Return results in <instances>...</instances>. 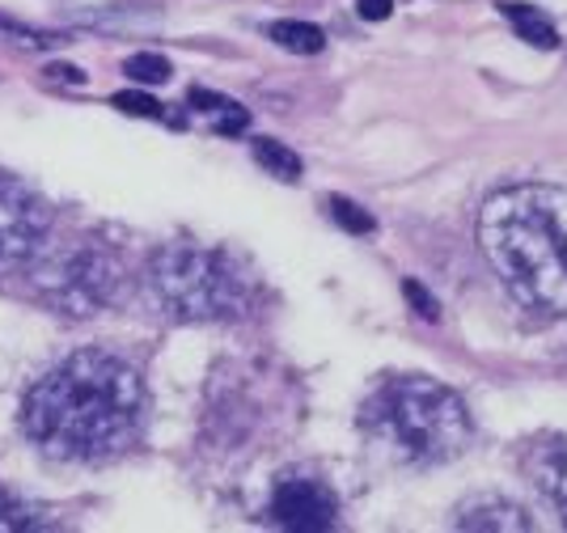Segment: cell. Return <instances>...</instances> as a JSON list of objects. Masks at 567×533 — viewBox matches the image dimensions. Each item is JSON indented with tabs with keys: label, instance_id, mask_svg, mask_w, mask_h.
Wrapping results in <instances>:
<instances>
[{
	"label": "cell",
	"instance_id": "obj_1",
	"mask_svg": "<svg viewBox=\"0 0 567 533\" xmlns=\"http://www.w3.org/2000/svg\"><path fill=\"white\" fill-rule=\"evenodd\" d=\"M144 420V381L123 356L73 351L22 402V432L55 461H102L123 454Z\"/></svg>",
	"mask_w": 567,
	"mask_h": 533
},
{
	"label": "cell",
	"instance_id": "obj_2",
	"mask_svg": "<svg viewBox=\"0 0 567 533\" xmlns=\"http://www.w3.org/2000/svg\"><path fill=\"white\" fill-rule=\"evenodd\" d=\"M479 246L504 289L538 314H567V191L546 183L495 191L479 216Z\"/></svg>",
	"mask_w": 567,
	"mask_h": 533
},
{
	"label": "cell",
	"instance_id": "obj_3",
	"mask_svg": "<svg viewBox=\"0 0 567 533\" xmlns=\"http://www.w3.org/2000/svg\"><path fill=\"white\" fill-rule=\"evenodd\" d=\"M364 432L406 466H440L470 445V411L461 394L433 377H394L378 385L364 411Z\"/></svg>",
	"mask_w": 567,
	"mask_h": 533
},
{
	"label": "cell",
	"instance_id": "obj_4",
	"mask_svg": "<svg viewBox=\"0 0 567 533\" xmlns=\"http://www.w3.org/2000/svg\"><path fill=\"white\" fill-rule=\"evenodd\" d=\"M149 289L170 318L178 322H217L238 318L254 301L250 266L229 250L187 246L174 241L149 266Z\"/></svg>",
	"mask_w": 567,
	"mask_h": 533
},
{
	"label": "cell",
	"instance_id": "obj_5",
	"mask_svg": "<svg viewBox=\"0 0 567 533\" xmlns=\"http://www.w3.org/2000/svg\"><path fill=\"white\" fill-rule=\"evenodd\" d=\"M119 284H123L119 254L89 238L39 246L18 266V293L59 318H94L102 305H110Z\"/></svg>",
	"mask_w": 567,
	"mask_h": 533
},
{
	"label": "cell",
	"instance_id": "obj_6",
	"mask_svg": "<svg viewBox=\"0 0 567 533\" xmlns=\"http://www.w3.org/2000/svg\"><path fill=\"white\" fill-rule=\"evenodd\" d=\"M52 208L18 178H0V271L22 266L47 241Z\"/></svg>",
	"mask_w": 567,
	"mask_h": 533
},
{
	"label": "cell",
	"instance_id": "obj_7",
	"mask_svg": "<svg viewBox=\"0 0 567 533\" xmlns=\"http://www.w3.org/2000/svg\"><path fill=\"white\" fill-rule=\"evenodd\" d=\"M335 516H339L335 496L314 479H284L275 487V496H271V521L280 530L323 533L335 525Z\"/></svg>",
	"mask_w": 567,
	"mask_h": 533
},
{
	"label": "cell",
	"instance_id": "obj_8",
	"mask_svg": "<svg viewBox=\"0 0 567 533\" xmlns=\"http://www.w3.org/2000/svg\"><path fill=\"white\" fill-rule=\"evenodd\" d=\"M525 470H530L534 487L542 491V500L555 508L567 525V436H550V440L534 445Z\"/></svg>",
	"mask_w": 567,
	"mask_h": 533
},
{
	"label": "cell",
	"instance_id": "obj_9",
	"mask_svg": "<svg viewBox=\"0 0 567 533\" xmlns=\"http://www.w3.org/2000/svg\"><path fill=\"white\" fill-rule=\"evenodd\" d=\"M458 530H530V516L509 500L479 496L458 508Z\"/></svg>",
	"mask_w": 567,
	"mask_h": 533
},
{
	"label": "cell",
	"instance_id": "obj_10",
	"mask_svg": "<svg viewBox=\"0 0 567 533\" xmlns=\"http://www.w3.org/2000/svg\"><path fill=\"white\" fill-rule=\"evenodd\" d=\"M55 516L52 508L34 504L26 496L0 487V533H34V530H52Z\"/></svg>",
	"mask_w": 567,
	"mask_h": 533
},
{
	"label": "cell",
	"instance_id": "obj_11",
	"mask_svg": "<svg viewBox=\"0 0 567 533\" xmlns=\"http://www.w3.org/2000/svg\"><path fill=\"white\" fill-rule=\"evenodd\" d=\"M187 107L199 110L217 132L225 135H238L246 132V123H250V115H246L242 102H233V98H220V94H208V89H190L187 94Z\"/></svg>",
	"mask_w": 567,
	"mask_h": 533
},
{
	"label": "cell",
	"instance_id": "obj_12",
	"mask_svg": "<svg viewBox=\"0 0 567 533\" xmlns=\"http://www.w3.org/2000/svg\"><path fill=\"white\" fill-rule=\"evenodd\" d=\"M500 13L513 22L516 39H525V43H534V47H542V52H550V47H559V34H555V26L542 18L538 9H530V4H500Z\"/></svg>",
	"mask_w": 567,
	"mask_h": 533
},
{
	"label": "cell",
	"instance_id": "obj_13",
	"mask_svg": "<svg viewBox=\"0 0 567 533\" xmlns=\"http://www.w3.org/2000/svg\"><path fill=\"white\" fill-rule=\"evenodd\" d=\"M254 161L268 170L271 178H280V183H301V157L288 149V144H280V140H268V135H259L254 140Z\"/></svg>",
	"mask_w": 567,
	"mask_h": 533
},
{
	"label": "cell",
	"instance_id": "obj_14",
	"mask_svg": "<svg viewBox=\"0 0 567 533\" xmlns=\"http://www.w3.org/2000/svg\"><path fill=\"white\" fill-rule=\"evenodd\" d=\"M268 34L271 43H280L284 52H297V55H318L326 47V34L314 22H275Z\"/></svg>",
	"mask_w": 567,
	"mask_h": 533
},
{
	"label": "cell",
	"instance_id": "obj_15",
	"mask_svg": "<svg viewBox=\"0 0 567 533\" xmlns=\"http://www.w3.org/2000/svg\"><path fill=\"white\" fill-rule=\"evenodd\" d=\"M123 77L140 80V85H165V80L174 77V68H170L165 55L140 52V55H128V59H123Z\"/></svg>",
	"mask_w": 567,
	"mask_h": 533
},
{
	"label": "cell",
	"instance_id": "obj_16",
	"mask_svg": "<svg viewBox=\"0 0 567 533\" xmlns=\"http://www.w3.org/2000/svg\"><path fill=\"white\" fill-rule=\"evenodd\" d=\"M330 216L348 229V233H373V216L364 213L360 204H351V199H344V195H335L330 199Z\"/></svg>",
	"mask_w": 567,
	"mask_h": 533
},
{
	"label": "cell",
	"instance_id": "obj_17",
	"mask_svg": "<svg viewBox=\"0 0 567 533\" xmlns=\"http://www.w3.org/2000/svg\"><path fill=\"white\" fill-rule=\"evenodd\" d=\"M115 107L128 110V115H140V119H165V107L162 102H153L149 94H115Z\"/></svg>",
	"mask_w": 567,
	"mask_h": 533
},
{
	"label": "cell",
	"instance_id": "obj_18",
	"mask_svg": "<svg viewBox=\"0 0 567 533\" xmlns=\"http://www.w3.org/2000/svg\"><path fill=\"white\" fill-rule=\"evenodd\" d=\"M403 293H406V301H411V309H415V318H424V322L440 318V305H436V296L424 293V289H419V280H403Z\"/></svg>",
	"mask_w": 567,
	"mask_h": 533
},
{
	"label": "cell",
	"instance_id": "obj_19",
	"mask_svg": "<svg viewBox=\"0 0 567 533\" xmlns=\"http://www.w3.org/2000/svg\"><path fill=\"white\" fill-rule=\"evenodd\" d=\"M0 39H13L18 47H52V43H59V39H52V34H39V30L13 26V22H0Z\"/></svg>",
	"mask_w": 567,
	"mask_h": 533
},
{
	"label": "cell",
	"instance_id": "obj_20",
	"mask_svg": "<svg viewBox=\"0 0 567 533\" xmlns=\"http://www.w3.org/2000/svg\"><path fill=\"white\" fill-rule=\"evenodd\" d=\"M390 9H394V0H356V13H360L364 22H385Z\"/></svg>",
	"mask_w": 567,
	"mask_h": 533
},
{
	"label": "cell",
	"instance_id": "obj_21",
	"mask_svg": "<svg viewBox=\"0 0 567 533\" xmlns=\"http://www.w3.org/2000/svg\"><path fill=\"white\" fill-rule=\"evenodd\" d=\"M52 77H59V80H73V85H81V73H77V68H52Z\"/></svg>",
	"mask_w": 567,
	"mask_h": 533
}]
</instances>
